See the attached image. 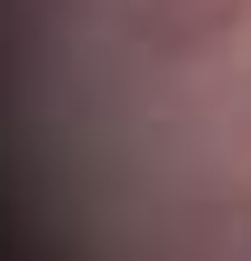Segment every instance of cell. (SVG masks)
<instances>
[{
	"mask_svg": "<svg viewBox=\"0 0 251 261\" xmlns=\"http://www.w3.org/2000/svg\"><path fill=\"white\" fill-rule=\"evenodd\" d=\"M241 20H251V0H141L131 10V40L151 61H191L201 40H231Z\"/></svg>",
	"mask_w": 251,
	"mask_h": 261,
	"instance_id": "6da1fadb",
	"label": "cell"
}]
</instances>
